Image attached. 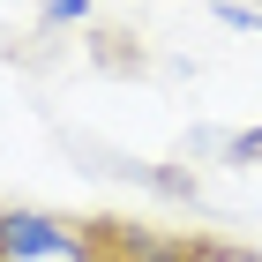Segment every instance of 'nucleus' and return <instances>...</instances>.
Masks as SVG:
<instances>
[{
    "label": "nucleus",
    "instance_id": "1",
    "mask_svg": "<svg viewBox=\"0 0 262 262\" xmlns=\"http://www.w3.org/2000/svg\"><path fill=\"white\" fill-rule=\"evenodd\" d=\"M82 262H262L255 247L217 232H165L135 217H82Z\"/></svg>",
    "mask_w": 262,
    "mask_h": 262
},
{
    "label": "nucleus",
    "instance_id": "2",
    "mask_svg": "<svg viewBox=\"0 0 262 262\" xmlns=\"http://www.w3.org/2000/svg\"><path fill=\"white\" fill-rule=\"evenodd\" d=\"M0 262H82V225L45 210H0Z\"/></svg>",
    "mask_w": 262,
    "mask_h": 262
},
{
    "label": "nucleus",
    "instance_id": "3",
    "mask_svg": "<svg viewBox=\"0 0 262 262\" xmlns=\"http://www.w3.org/2000/svg\"><path fill=\"white\" fill-rule=\"evenodd\" d=\"M217 23H225V30H262V8H247V0H217Z\"/></svg>",
    "mask_w": 262,
    "mask_h": 262
},
{
    "label": "nucleus",
    "instance_id": "4",
    "mask_svg": "<svg viewBox=\"0 0 262 262\" xmlns=\"http://www.w3.org/2000/svg\"><path fill=\"white\" fill-rule=\"evenodd\" d=\"M225 150H232V165H262V127H247V135H232Z\"/></svg>",
    "mask_w": 262,
    "mask_h": 262
},
{
    "label": "nucleus",
    "instance_id": "5",
    "mask_svg": "<svg viewBox=\"0 0 262 262\" xmlns=\"http://www.w3.org/2000/svg\"><path fill=\"white\" fill-rule=\"evenodd\" d=\"M90 15V0H45V23H82Z\"/></svg>",
    "mask_w": 262,
    "mask_h": 262
}]
</instances>
